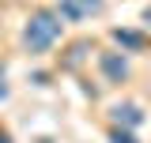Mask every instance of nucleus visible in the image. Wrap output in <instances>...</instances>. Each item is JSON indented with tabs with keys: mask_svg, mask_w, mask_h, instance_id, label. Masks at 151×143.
Instances as JSON below:
<instances>
[{
	"mask_svg": "<svg viewBox=\"0 0 151 143\" xmlns=\"http://www.w3.org/2000/svg\"><path fill=\"white\" fill-rule=\"evenodd\" d=\"M60 15L49 11V8H38L34 15L27 19V26H23V45H27V53H49L57 41H60Z\"/></svg>",
	"mask_w": 151,
	"mask_h": 143,
	"instance_id": "nucleus-1",
	"label": "nucleus"
},
{
	"mask_svg": "<svg viewBox=\"0 0 151 143\" xmlns=\"http://www.w3.org/2000/svg\"><path fill=\"white\" fill-rule=\"evenodd\" d=\"M98 68H102V75H106L110 83H121V79L129 75V60L121 53H102L98 56Z\"/></svg>",
	"mask_w": 151,
	"mask_h": 143,
	"instance_id": "nucleus-2",
	"label": "nucleus"
},
{
	"mask_svg": "<svg viewBox=\"0 0 151 143\" xmlns=\"http://www.w3.org/2000/svg\"><path fill=\"white\" fill-rule=\"evenodd\" d=\"M113 121L125 124V128H140L144 124V109L132 106V102H117V106H113Z\"/></svg>",
	"mask_w": 151,
	"mask_h": 143,
	"instance_id": "nucleus-3",
	"label": "nucleus"
},
{
	"mask_svg": "<svg viewBox=\"0 0 151 143\" xmlns=\"http://www.w3.org/2000/svg\"><path fill=\"white\" fill-rule=\"evenodd\" d=\"M57 15H60V23H64V19H68V23H76V19L91 15V11H87L79 0H60V4H57Z\"/></svg>",
	"mask_w": 151,
	"mask_h": 143,
	"instance_id": "nucleus-4",
	"label": "nucleus"
},
{
	"mask_svg": "<svg viewBox=\"0 0 151 143\" xmlns=\"http://www.w3.org/2000/svg\"><path fill=\"white\" fill-rule=\"evenodd\" d=\"M113 41H117L121 49H132V53L144 49V34H140V30H113Z\"/></svg>",
	"mask_w": 151,
	"mask_h": 143,
	"instance_id": "nucleus-5",
	"label": "nucleus"
},
{
	"mask_svg": "<svg viewBox=\"0 0 151 143\" xmlns=\"http://www.w3.org/2000/svg\"><path fill=\"white\" fill-rule=\"evenodd\" d=\"M110 143H136V136H132V132H121V128H113V132H110Z\"/></svg>",
	"mask_w": 151,
	"mask_h": 143,
	"instance_id": "nucleus-6",
	"label": "nucleus"
},
{
	"mask_svg": "<svg viewBox=\"0 0 151 143\" xmlns=\"http://www.w3.org/2000/svg\"><path fill=\"white\" fill-rule=\"evenodd\" d=\"M79 4H83V8H87V11H94V8H98V4H102V0H79Z\"/></svg>",
	"mask_w": 151,
	"mask_h": 143,
	"instance_id": "nucleus-7",
	"label": "nucleus"
},
{
	"mask_svg": "<svg viewBox=\"0 0 151 143\" xmlns=\"http://www.w3.org/2000/svg\"><path fill=\"white\" fill-rule=\"evenodd\" d=\"M144 26H151V4L144 8Z\"/></svg>",
	"mask_w": 151,
	"mask_h": 143,
	"instance_id": "nucleus-8",
	"label": "nucleus"
},
{
	"mask_svg": "<svg viewBox=\"0 0 151 143\" xmlns=\"http://www.w3.org/2000/svg\"><path fill=\"white\" fill-rule=\"evenodd\" d=\"M0 143H12V136H8V132H0Z\"/></svg>",
	"mask_w": 151,
	"mask_h": 143,
	"instance_id": "nucleus-9",
	"label": "nucleus"
},
{
	"mask_svg": "<svg viewBox=\"0 0 151 143\" xmlns=\"http://www.w3.org/2000/svg\"><path fill=\"white\" fill-rule=\"evenodd\" d=\"M0 98H8V87H4V83H0Z\"/></svg>",
	"mask_w": 151,
	"mask_h": 143,
	"instance_id": "nucleus-10",
	"label": "nucleus"
}]
</instances>
